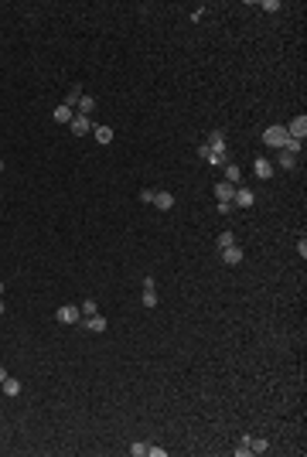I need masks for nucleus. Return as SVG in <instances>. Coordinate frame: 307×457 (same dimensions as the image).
<instances>
[{
    "mask_svg": "<svg viewBox=\"0 0 307 457\" xmlns=\"http://www.w3.org/2000/svg\"><path fill=\"white\" fill-rule=\"evenodd\" d=\"M55 318H58V324H79V321H82V310L75 307V304H62V307L55 310Z\"/></svg>",
    "mask_w": 307,
    "mask_h": 457,
    "instance_id": "nucleus-1",
    "label": "nucleus"
},
{
    "mask_svg": "<svg viewBox=\"0 0 307 457\" xmlns=\"http://www.w3.org/2000/svg\"><path fill=\"white\" fill-rule=\"evenodd\" d=\"M284 130H287V137H294V140H300V144H304V137H307V116H294V120H290Z\"/></svg>",
    "mask_w": 307,
    "mask_h": 457,
    "instance_id": "nucleus-2",
    "label": "nucleus"
},
{
    "mask_svg": "<svg viewBox=\"0 0 307 457\" xmlns=\"http://www.w3.org/2000/svg\"><path fill=\"white\" fill-rule=\"evenodd\" d=\"M284 140H287L284 126H266V130H263V144H266V147H284Z\"/></svg>",
    "mask_w": 307,
    "mask_h": 457,
    "instance_id": "nucleus-3",
    "label": "nucleus"
},
{
    "mask_svg": "<svg viewBox=\"0 0 307 457\" xmlns=\"http://www.w3.org/2000/svg\"><path fill=\"white\" fill-rule=\"evenodd\" d=\"M253 202H256L253 188H242V184H239V188H236V194H232V208H249Z\"/></svg>",
    "mask_w": 307,
    "mask_h": 457,
    "instance_id": "nucleus-4",
    "label": "nucleus"
},
{
    "mask_svg": "<svg viewBox=\"0 0 307 457\" xmlns=\"http://www.w3.org/2000/svg\"><path fill=\"white\" fill-rule=\"evenodd\" d=\"M144 307H157V280L144 276Z\"/></svg>",
    "mask_w": 307,
    "mask_h": 457,
    "instance_id": "nucleus-5",
    "label": "nucleus"
},
{
    "mask_svg": "<svg viewBox=\"0 0 307 457\" xmlns=\"http://www.w3.org/2000/svg\"><path fill=\"white\" fill-rule=\"evenodd\" d=\"M253 174H256L260 181L273 178V160H270V157H256V160H253Z\"/></svg>",
    "mask_w": 307,
    "mask_h": 457,
    "instance_id": "nucleus-6",
    "label": "nucleus"
},
{
    "mask_svg": "<svg viewBox=\"0 0 307 457\" xmlns=\"http://www.w3.org/2000/svg\"><path fill=\"white\" fill-rule=\"evenodd\" d=\"M150 205L160 208V212H171V208H174V194L160 188V191H154V202H150Z\"/></svg>",
    "mask_w": 307,
    "mask_h": 457,
    "instance_id": "nucleus-7",
    "label": "nucleus"
},
{
    "mask_svg": "<svg viewBox=\"0 0 307 457\" xmlns=\"http://www.w3.org/2000/svg\"><path fill=\"white\" fill-rule=\"evenodd\" d=\"M68 126H72V133H75V137H86V133H89V130H92L96 123H92L89 116H79V113H75V120H72Z\"/></svg>",
    "mask_w": 307,
    "mask_h": 457,
    "instance_id": "nucleus-8",
    "label": "nucleus"
},
{
    "mask_svg": "<svg viewBox=\"0 0 307 457\" xmlns=\"http://www.w3.org/2000/svg\"><path fill=\"white\" fill-rule=\"evenodd\" d=\"M205 164H212V167H226V164H229V150H226V147L208 150V157H205Z\"/></svg>",
    "mask_w": 307,
    "mask_h": 457,
    "instance_id": "nucleus-9",
    "label": "nucleus"
},
{
    "mask_svg": "<svg viewBox=\"0 0 307 457\" xmlns=\"http://www.w3.org/2000/svg\"><path fill=\"white\" fill-rule=\"evenodd\" d=\"M218 256H222V263H229V266H236V263H242V246H229V249H222L218 252Z\"/></svg>",
    "mask_w": 307,
    "mask_h": 457,
    "instance_id": "nucleus-10",
    "label": "nucleus"
},
{
    "mask_svg": "<svg viewBox=\"0 0 307 457\" xmlns=\"http://www.w3.org/2000/svg\"><path fill=\"white\" fill-rule=\"evenodd\" d=\"M239 184H229V181H215V198L218 202H232V194H236Z\"/></svg>",
    "mask_w": 307,
    "mask_h": 457,
    "instance_id": "nucleus-11",
    "label": "nucleus"
},
{
    "mask_svg": "<svg viewBox=\"0 0 307 457\" xmlns=\"http://www.w3.org/2000/svg\"><path fill=\"white\" fill-rule=\"evenodd\" d=\"M86 328H89V331H106V328H109V324H106V318H102L99 310H96V314H89V318H86Z\"/></svg>",
    "mask_w": 307,
    "mask_h": 457,
    "instance_id": "nucleus-12",
    "label": "nucleus"
},
{
    "mask_svg": "<svg viewBox=\"0 0 307 457\" xmlns=\"http://www.w3.org/2000/svg\"><path fill=\"white\" fill-rule=\"evenodd\" d=\"M276 167H284V171H294V167H297V154H287V150H280V154H276Z\"/></svg>",
    "mask_w": 307,
    "mask_h": 457,
    "instance_id": "nucleus-13",
    "label": "nucleus"
},
{
    "mask_svg": "<svg viewBox=\"0 0 307 457\" xmlns=\"http://www.w3.org/2000/svg\"><path fill=\"white\" fill-rule=\"evenodd\" d=\"M0 389H4V396H11V399H14V396H21V382H17V379H11V376L0 382Z\"/></svg>",
    "mask_w": 307,
    "mask_h": 457,
    "instance_id": "nucleus-14",
    "label": "nucleus"
},
{
    "mask_svg": "<svg viewBox=\"0 0 307 457\" xmlns=\"http://www.w3.org/2000/svg\"><path fill=\"white\" fill-rule=\"evenodd\" d=\"M72 120H75V109H68L65 103L55 106V123H72Z\"/></svg>",
    "mask_w": 307,
    "mask_h": 457,
    "instance_id": "nucleus-15",
    "label": "nucleus"
},
{
    "mask_svg": "<svg viewBox=\"0 0 307 457\" xmlns=\"http://www.w3.org/2000/svg\"><path fill=\"white\" fill-rule=\"evenodd\" d=\"M92 109H96V99H92V96H86V92H82V99H79V106H75V113H79V116H89Z\"/></svg>",
    "mask_w": 307,
    "mask_h": 457,
    "instance_id": "nucleus-16",
    "label": "nucleus"
},
{
    "mask_svg": "<svg viewBox=\"0 0 307 457\" xmlns=\"http://www.w3.org/2000/svg\"><path fill=\"white\" fill-rule=\"evenodd\" d=\"M222 171H226V181H229V184H239V181H242V171H239V164H232V160H229Z\"/></svg>",
    "mask_w": 307,
    "mask_h": 457,
    "instance_id": "nucleus-17",
    "label": "nucleus"
},
{
    "mask_svg": "<svg viewBox=\"0 0 307 457\" xmlns=\"http://www.w3.org/2000/svg\"><path fill=\"white\" fill-rule=\"evenodd\" d=\"M92 133H96L99 144H109V140H113V126H92Z\"/></svg>",
    "mask_w": 307,
    "mask_h": 457,
    "instance_id": "nucleus-18",
    "label": "nucleus"
},
{
    "mask_svg": "<svg viewBox=\"0 0 307 457\" xmlns=\"http://www.w3.org/2000/svg\"><path fill=\"white\" fill-rule=\"evenodd\" d=\"M215 147H226V133H222V130H212V133H208V150H215Z\"/></svg>",
    "mask_w": 307,
    "mask_h": 457,
    "instance_id": "nucleus-19",
    "label": "nucleus"
},
{
    "mask_svg": "<svg viewBox=\"0 0 307 457\" xmlns=\"http://www.w3.org/2000/svg\"><path fill=\"white\" fill-rule=\"evenodd\" d=\"M229 246H236V236H232V232H222V236H218V252L229 249Z\"/></svg>",
    "mask_w": 307,
    "mask_h": 457,
    "instance_id": "nucleus-20",
    "label": "nucleus"
},
{
    "mask_svg": "<svg viewBox=\"0 0 307 457\" xmlns=\"http://www.w3.org/2000/svg\"><path fill=\"white\" fill-rule=\"evenodd\" d=\"M79 99H82V89H72V92L65 96V106H68V109H75V106H79Z\"/></svg>",
    "mask_w": 307,
    "mask_h": 457,
    "instance_id": "nucleus-21",
    "label": "nucleus"
},
{
    "mask_svg": "<svg viewBox=\"0 0 307 457\" xmlns=\"http://www.w3.org/2000/svg\"><path fill=\"white\" fill-rule=\"evenodd\" d=\"M266 450H270L266 440H249V454H266Z\"/></svg>",
    "mask_w": 307,
    "mask_h": 457,
    "instance_id": "nucleus-22",
    "label": "nucleus"
},
{
    "mask_svg": "<svg viewBox=\"0 0 307 457\" xmlns=\"http://www.w3.org/2000/svg\"><path fill=\"white\" fill-rule=\"evenodd\" d=\"M79 310H82V318H89V314H96L99 307H96V300L89 297V300H82V307H79Z\"/></svg>",
    "mask_w": 307,
    "mask_h": 457,
    "instance_id": "nucleus-23",
    "label": "nucleus"
},
{
    "mask_svg": "<svg viewBox=\"0 0 307 457\" xmlns=\"http://www.w3.org/2000/svg\"><path fill=\"white\" fill-rule=\"evenodd\" d=\"M249 440H253V437H242V440H239V447H236V457H246V454H249Z\"/></svg>",
    "mask_w": 307,
    "mask_h": 457,
    "instance_id": "nucleus-24",
    "label": "nucleus"
},
{
    "mask_svg": "<svg viewBox=\"0 0 307 457\" xmlns=\"http://www.w3.org/2000/svg\"><path fill=\"white\" fill-rule=\"evenodd\" d=\"M130 454H133V457H144V454H147V444H130Z\"/></svg>",
    "mask_w": 307,
    "mask_h": 457,
    "instance_id": "nucleus-25",
    "label": "nucleus"
},
{
    "mask_svg": "<svg viewBox=\"0 0 307 457\" xmlns=\"http://www.w3.org/2000/svg\"><path fill=\"white\" fill-rule=\"evenodd\" d=\"M140 202L150 205V202H154V188H144V191H140Z\"/></svg>",
    "mask_w": 307,
    "mask_h": 457,
    "instance_id": "nucleus-26",
    "label": "nucleus"
},
{
    "mask_svg": "<svg viewBox=\"0 0 307 457\" xmlns=\"http://www.w3.org/2000/svg\"><path fill=\"white\" fill-rule=\"evenodd\" d=\"M263 11L273 14V11H280V4H276V0H263Z\"/></svg>",
    "mask_w": 307,
    "mask_h": 457,
    "instance_id": "nucleus-27",
    "label": "nucleus"
},
{
    "mask_svg": "<svg viewBox=\"0 0 307 457\" xmlns=\"http://www.w3.org/2000/svg\"><path fill=\"white\" fill-rule=\"evenodd\" d=\"M232 212V202H218V215H229Z\"/></svg>",
    "mask_w": 307,
    "mask_h": 457,
    "instance_id": "nucleus-28",
    "label": "nucleus"
},
{
    "mask_svg": "<svg viewBox=\"0 0 307 457\" xmlns=\"http://www.w3.org/2000/svg\"><path fill=\"white\" fill-rule=\"evenodd\" d=\"M147 454H150V457H164V447H150V444H147Z\"/></svg>",
    "mask_w": 307,
    "mask_h": 457,
    "instance_id": "nucleus-29",
    "label": "nucleus"
},
{
    "mask_svg": "<svg viewBox=\"0 0 307 457\" xmlns=\"http://www.w3.org/2000/svg\"><path fill=\"white\" fill-rule=\"evenodd\" d=\"M7 376H11V372H7V368L0 365V382H4V379H7Z\"/></svg>",
    "mask_w": 307,
    "mask_h": 457,
    "instance_id": "nucleus-30",
    "label": "nucleus"
},
{
    "mask_svg": "<svg viewBox=\"0 0 307 457\" xmlns=\"http://www.w3.org/2000/svg\"><path fill=\"white\" fill-rule=\"evenodd\" d=\"M0 314H4V297H0Z\"/></svg>",
    "mask_w": 307,
    "mask_h": 457,
    "instance_id": "nucleus-31",
    "label": "nucleus"
},
{
    "mask_svg": "<svg viewBox=\"0 0 307 457\" xmlns=\"http://www.w3.org/2000/svg\"><path fill=\"white\" fill-rule=\"evenodd\" d=\"M0 297H4V283H0Z\"/></svg>",
    "mask_w": 307,
    "mask_h": 457,
    "instance_id": "nucleus-32",
    "label": "nucleus"
},
{
    "mask_svg": "<svg viewBox=\"0 0 307 457\" xmlns=\"http://www.w3.org/2000/svg\"><path fill=\"white\" fill-rule=\"evenodd\" d=\"M0 174H4V160H0Z\"/></svg>",
    "mask_w": 307,
    "mask_h": 457,
    "instance_id": "nucleus-33",
    "label": "nucleus"
}]
</instances>
